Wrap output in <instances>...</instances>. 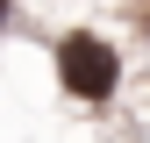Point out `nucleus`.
I'll list each match as a JSON object with an SVG mask.
<instances>
[{"instance_id":"obj_2","label":"nucleus","mask_w":150,"mask_h":143,"mask_svg":"<svg viewBox=\"0 0 150 143\" xmlns=\"http://www.w3.org/2000/svg\"><path fill=\"white\" fill-rule=\"evenodd\" d=\"M7 14H14V0H0V29H7Z\"/></svg>"},{"instance_id":"obj_1","label":"nucleus","mask_w":150,"mask_h":143,"mask_svg":"<svg viewBox=\"0 0 150 143\" xmlns=\"http://www.w3.org/2000/svg\"><path fill=\"white\" fill-rule=\"evenodd\" d=\"M115 79H122V50L107 43V36H93V29H71L64 43H57V86L71 100H107L115 93Z\"/></svg>"}]
</instances>
